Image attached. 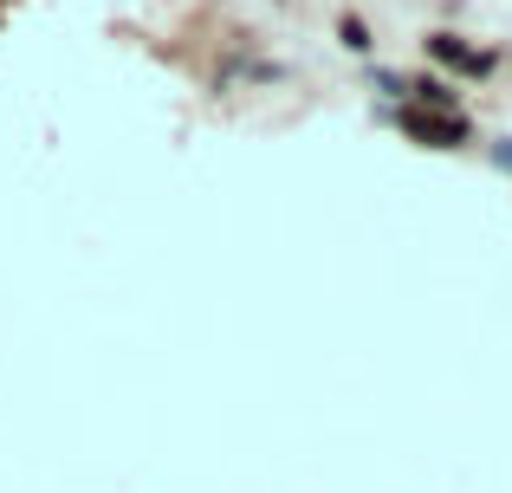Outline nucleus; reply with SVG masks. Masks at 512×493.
<instances>
[{"label": "nucleus", "instance_id": "nucleus-1", "mask_svg": "<svg viewBox=\"0 0 512 493\" xmlns=\"http://www.w3.org/2000/svg\"><path fill=\"white\" fill-rule=\"evenodd\" d=\"M396 124L409 130L415 143H428V150H461L467 143V117L461 111H409V104H402Z\"/></svg>", "mask_w": 512, "mask_h": 493}, {"label": "nucleus", "instance_id": "nucleus-2", "mask_svg": "<svg viewBox=\"0 0 512 493\" xmlns=\"http://www.w3.org/2000/svg\"><path fill=\"white\" fill-rule=\"evenodd\" d=\"M428 59L454 65V72H467V78H487L493 72V52H474L467 39H454V33H428Z\"/></svg>", "mask_w": 512, "mask_h": 493}, {"label": "nucleus", "instance_id": "nucleus-3", "mask_svg": "<svg viewBox=\"0 0 512 493\" xmlns=\"http://www.w3.org/2000/svg\"><path fill=\"white\" fill-rule=\"evenodd\" d=\"M338 39H344V46H350V52H370V26H363V20H350V13H344V26H338Z\"/></svg>", "mask_w": 512, "mask_h": 493}, {"label": "nucleus", "instance_id": "nucleus-4", "mask_svg": "<svg viewBox=\"0 0 512 493\" xmlns=\"http://www.w3.org/2000/svg\"><path fill=\"white\" fill-rule=\"evenodd\" d=\"M500 163H506V169H512V143H500Z\"/></svg>", "mask_w": 512, "mask_h": 493}]
</instances>
